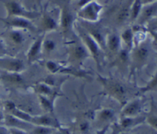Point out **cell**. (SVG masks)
<instances>
[{"instance_id":"f35d334b","label":"cell","mask_w":157,"mask_h":134,"mask_svg":"<svg viewBox=\"0 0 157 134\" xmlns=\"http://www.w3.org/2000/svg\"><path fill=\"white\" fill-rule=\"evenodd\" d=\"M10 134H29L28 131L18 128H8Z\"/></svg>"},{"instance_id":"60d3db41","label":"cell","mask_w":157,"mask_h":134,"mask_svg":"<svg viewBox=\"0 0 157 134\" xmlns=\"http://www.w3.org/2000/svg\"><path fill=\"white\" fill-rule=\"evenodd\" d=\"M155 1H156V0H141V2H142L144 6H145V5H147V4H150V3L153 2Z\"/></svg>"},{"instance_id":"74e56055","label":"cell","mask_w":157,"mask_h":134,"mask_svg":"<svg viewBox=\"0 0 157 134\" xmlns=\"http://www.w3.org/2000/svg\"><path fill=\"white\" fill-rule=\"evenodd\" d=\"M148 32H150V35L153 38L152 44H153V48L155 49H157V31H148Z\"/></svg>"},{"instance_id":"9c48e42d","label":"cell","mask_w":157,"mask_h":134,"mask_svg":"<svg viewBox=\"0 0 157 134\" xmlns=\"http://www.w3.org/2000/svg\"><path fill=\"white\" fill-rule=\"evenodd\" d=\"M0 70L8 73L21 74L25 71L24 61L17 57L7 55L0 57Z\"/></svg>"},{"instance_id":"ba28073f","label":"cell","mask_w":157,"mask_h":134,"mask_svg":"<svg viewBox=\"0 0 157 134\" xmlns=\"http://www.w3.org/2000/svg\"><path fill=\"white\" fill-rule=\"evenodd\" d=\"M78 23L87 34H89L98 43V44L101 46V48L105 53L106 38H107V34H106L103 27H101L98 24V22H87V21L78 20Z\"/></svg>"},{"instance_id":"5b68a950","label":"cell","mask_w":157,"mask_h":134,"mask_svg":"<svg viewBox=\"0 0 157 134\" xmlns=\"http://www.w3.org/2000/svg\"><path fill=\"white\" fill-rule=\"evenodd\" d=\"M5 6L7 15L6 17H22L29 20H33L40 17L41 13L36 11L29 10L22 6L18 0H1Z\"/></svg>"},{"instance_id":"836d02e7","label":"cell","mask_w":157,"mask_h":134,"mask_svg":"<svg viewBox=\"0 0 157 134\" xmlns=\"http://www.w3.org/2000/svg\"><path fill=\"white\" fill-rule=\"evenodd\" d=\"M3 107H4V110L7 112L8 113H10L15 110L17 107L16 104L12 101H6L3 103Z\"/></svg>"},{"instance_id":"d6a6232c","label":"cell","mask_w":157,"mask_h":134,"mask_svg":"<svg viewBox=\"0 0 157 134\" xmlns=\"http://www.w3.org/2000/svg\"><path fill=\"white\" fill-rule=\"evenodd\" d=\"M153 130L157 133V115L151 114L146 117V122Z\"/></svg>"},{"instance_id":"277c9868","label":"cell","mask_w":157,"mask_h":134,"mask_svg":"<svg viewBox=\"0 0 157 134\" xmlns=\"http://www.w3.org/2000/svg\"><path fill=\"white\" fill-rule=\"evenodd\" d=\"M90 58V55L81 41H71L67 45V62L69 66L83 68L84 62Z\"/></svg>"},{"instance_id":"e575fe53","label":"cell","mask_w":157,"mask_h":134,"mask_svg":"<svg viewBox=\"0 0 157 134\" xmlns=\"http://www.w3.org/2000/svg\"><path fill=\"white\" fill-rule=\"evenodd\" d=\"M90 124L87 121H83L79 124V131L81 134H85L89 131Z\"/></svg>"},{"instance_id":"ee69618b","label":"cell","mask_w":157,"mask_h":134,"mask_svg":"<svg viewBox=\"0 0 157 134\" xmlns=\"http://www.w3.org/2000/svg\"><path fill=\"white\" fill-rule=\"evenodd\" d=\"M140 134H148V133H141Z\"/></svg>"},{"instance_id":"1f68e13d","label":"cell","mask_w":157,"mask_h":134,"mask_svg":"<svg viewBox=\"0 0 157 134\" xmlns=\"http://www.w3.org/2000/svg\"><path fill=\"white\" fill-rule=\"evenodd\" d=\"M56 131V129L51 128V127L34 126L32 130H30L29 134H54Z\"/></svg>"},{"instance_id":"7c38bea8","label":"cell","mask_w":157,"mask_h":134,"mask_svg":"<svg viewBox=\"0 0 157 134\" xmlns=\"http://www.w3.org/2000/svg\"><path fill=\"white\" fill-rule=\"evenodd\" d=\"M142 100L140 98L127 101L124 106L121 112V117H135L140 116L143 110Z\"/></svg>"},{"instance_id":"4fadbf2b","label":"cell","mask_w":157,"mask_h":134,"mask_svg":"<svg viewBox=\"0 0 157 134\" xmlns=\"http://www.w3.org/2000/svg\"><path fill=\"white\" fill-rule=\"evenodd\" d=\"M54 113H44L41 115L33 116L32 124L33 126H41V127H51V128L59 129L62 128L61 124L58 120L54 117Z\"/></svg>"},{"instance_id":"d6986e66","label":"cell","mask_w":157,"mask_h":134,"mask_svg":"<svg viewBox=\"0 0 157 134\" xmlns=\"http://www.w3.org/2000/svg\"><path fill=\"white\" fill-rule=\"evenodd\" d=\"M6 38L12 46L20 47V46L23 45V44L25 42V31L15 29H9V31L6 33Z\"/></svg>"},{"instance_id":"f1b7e54d","label":"cell","mask_w":157,"mask_h":134,"mask_svg":"<svg viewBox=\"0 0 157 134\" xmlns=\"http://www.w3.org/2000/svg\"><path fill=\"white\" fill-rule=\"evenodd\" d=\"M8 114L12 115L15 117L18 118L20 121H24V122L29 123V124H32V117H33V115H32L31 113H29V112L25 111V110L19 109L18 107H16L12 113H8Z\"/></svg>"},{"instance_id":"cb8c5ba5","label":"cell","mask_w":157,"mask_h":134,"mask_svg":"<svg viewBox=\"0 0 157 134\" xmlns=\"http://www.w3.org/2000/svg\"><path fill=\"white\" fill-rule=\"evenodd\" d=\"M122 43V48L126 50L131 52L134 48V32L133 29L130 27L126 28L123 32L120 34Z\"/></svg>"},{"instance_id":"603a6c76","label":"cell","mask_w":157,"mask_h":134,"mask_svg":"<svg viewBox=\"0 0 157 134\" xmlns=\"http://www.w3.org/2000/svg\"><path fill=\"white\" fill-rule=\"evenodd\" d=\"M4 122L8 128H18L26 130V131H28V130H31L34 127L32 124L20 121L18 118L15 117L11 114H8V113L6 114V116H5Z\"/></svg>"},{"instance_id":"8992f818","label":"cell","mask_w":157,"mask_h":134,"mask_svg":"<svg viewBox=\"0 0 157 134\" xmlns=\"http://www.w3.org/2000/svg\"><path fill=\"white\" fill-rule=\"evenodd\" d=\"M57 1H58V5L61 8L59 28H61L63 35L67 36L75 27V15L70 6L71 2L69 0H57Z\"/></svg>"},{"instance_id":"9a60e30c","label":"cell","mask_w":157,"mask_h":134,"mask_svg":"<svg viewBox=\"0 0 157 134\" xmlns=\"http://www.w3.org/2000/svg\"><path fill=\"white\" fill-rule=\"evenodd\" d=\"M121 48H122V43H121L120 34L115 32L107 34L106 38L105 54L108 53L109 55L113 56V58H114Z\"/></svg>"},{"instance_id":"6da1fadb","label":"cell","mask_w":157,"mask_h":134,"mask_svg":"<svg viewBox=\"0 0 157 134\" xmlns=\"http://www.w3.org/2000/svg\"><path fill=\"white\" fill-rule=\"evenodd\" d=\"M97 78L102 87L104 94L114 99L122 106L127 102V89L119 81L104 77L100 74H98Z\"/></svg>"},{"instance_id":"30bf717a","label":"cell","mask_w":157,"mask_h":134,"mask_svg":"<svg viewBox=\"0 0 157 134\" xmlns=\"http://www.w3.org/2000/svg\"><path fill=\"white\" fill-rule=\"evenodd\" d=\"M2 21L8 29H19L22 31H27L31 32H37L38 28L33 24L31 20L22 17H6L0 18Z\"/></svg>"},{"instance_id":"d4e9b609","label":"cell","mask_w":157,"mask_h":134,"mask_svg":"<svg viewBox=\"0 0 157 134\" xmlns=\"http://www.w3.org/2000/svg\"><path fill=\"white\" fill-rule=\"evenodd\" d=\"M38 98L40 106L41 109L45 112V113H54L55 102L57 98L53 97L42 96V95H38Z\"/></svg>"},{"instance_id":"52a82bcc","label":"cell","mask_w":157,"mask_h":134,"mask_svg":"<svg viewBox=\"0 0 157 134\" xmlns=\"http://www.w3.org/2000/svg\"><path fill=\"white\" fill-rule=\"evenodd\" d=\"M104 6L97 0L88 2L79 8L77 12V17L81 21L87 22H98L101 18Z\"/></svg>"},{"instance_id":"484cf974","label":"cell","mask_w":157,"mask_h":134,"mask_svg":"<svg viewBox=\"0 0 157 134\" xmlns=\"http://www.w3.org/2000/svg\"><path fill=\"white\" fill-rule=\"evenodd\" d=\"M115 117L114 110L110 108H103L97 113V120L100 123L107 124L111 122Z\"/></svg>"},{"instance_id":"ab89813d","label":"cell","mask_w":157,"mask_h":134,"mask_svg":"<svg viewBox=\"0 0 157 134\" xmlns=\"http://www.w3.org/2000/svg\"><path fill=\"white\" fill-rule=\"evenodd\" d=\"M0 134H10L9 131V129L6 127H0Z\"/></svg>"},{"instance_id":"b9f144b4","label":"cell","mask_w":157,"mask_h":134,"mask_svg":"<svg viewBox=\"0 0 157 134\" xmlns=\"http://www.w3.org/2000/svg\"><path fill=\"white\" fill-rule=\"evenodd\" d=\"M4 117H5V116H4V114H3L2 111L1 107H0V123H2L4 121Z\"/></svg>"},{"instance_id":"3957f363","label":"cell","mask_w":157,"mask_h":134,"mask_svg":"<svg viewBox=\"0 0 157 134\" xmlns=\"http://www.w3.org/2000/svg\"><path fill=\"white\" fill-rule=\"evenodd\" d=\"M150 55V47L146 41L134 46L130 53V76L142 69L148 62Z\"/></svg>"},{"instance_id":"e0dca14e","label":"cell","mask_w":157,"mask_h":134,"mask_svg":"<svg viewBox=\"0 0 157 134\" xmlns=\"http://www.w3.org/2000/svg\"><path fill=\"white\" fill-rule=\"evenodd\" d=\"M146 122V117L138 116L135 117H121L117 123L118 131H126L140 127Z\"/></svg>"},{"instance_id":"bcb514c9","label":"cell","mask_w":157,"mask_h":134,"mask_svg":"<svg viewBox=\"0 0 157 134\" xmlns=\"http://www.w3.org/2000/svg\"><path fill=\"white\" fill-rule=\"evenodd\" d=\"M77 134H81V133H77Z\"/></svg>"},{"instance_id":"2e32d148","label":"cell","mask_w":157,"mask_h":134,"mask_svg":"<svg viewBox=\"0 0 157 134\" xmlns=\"http://www.w3.org/2000/svg\"><path fill=\"white\" fill-rule=\"evenodd\" d=\"M157 16V0L143 6L142 11L136 22L138 25L144 26Z\"/></svg>"},{"instance_id":"ffe728a7","label":"cell","mask_w":157,"mask_h":134,"mask_svg":"<svg viewBox=\"0 0 157 134\" xmlns=\"http://www.w3.org/2000/svg\"><path fill=\"white\" fill-rule=\"evenodd\" d=\"M133 0H127L117 10L115 14V21L117 25H123L130 20V6Z\"/></svg>"},{"instance_id":"7402d4cb","label":"cell","mask_w":157,"mask_h":134,"mask_svg":"<svg viewBox=\"0 0 157 134\" xmlns=\"http://www.w3.org/2000/svg\"><path fill=\"white\" fill-rule=\"evenodd\" d=\"M33 89L38 95L53 97L56 98L61 96V94H59V91H58L56 88H54L44 81L36 83L33 86Z\"/></svg>"},{"instance_id":"7a4b0ae2","label":"cell","mask_w":157,"mask_h":134,"mask_svg":"<svg viewBox=\"0 0 157 134\" xmlns=\"http://www.w3.org/2000/svg\"><path fill=\"white\" fill-rule=\"evenodd\" d=\"M75 28L76 29L77 34H78L80 41L84 44V45L85 46V48L88 51L89 54L90 55V57L95 61L97 68L98 69L99 71H101L103 64H104V58H105L104 52L101 48V46L98 44V43L89 34H87L78 23H77V24L75 23Z\"/></svg>"},{"instance_id":"5bb4252c","label":"cell","mask_w":157,"mask_h":134,"mask_svg":"<svg viewBox=\"0 0 157 134\" xmlns=\"http://www.w3.org/2000/svg\"><path fill=\"white\" fill-rule=\"evenodd\" d=\"M44 38V34H41L35 38V41L32 43L29 50L26 53V58L29 64L38 61L40 55L42 53V44Z\"/></svg>"},{"instance_id":"44dd1931","label":"cell","mask_w":157,"mask_h":134,"mask_svg":"<svg viewBox=\"0 0 157 134\" xmlns=\"http://www.w3.org/2000/svg\"><path fill=\"white\" fill-rule=\"evenodd\" d=\"M2 81H4L6 84L13 87H25L26 84L24 78L21 76V74L18 73H8L2 72L0 74Z\"/></svg>"},{"instance_id":"f546056e","label":"cell","mask_w":157,"mask_h":134,"mask_svg":"<svg viewBox=\"0 0 157 134\" xmlns=\"http://www.w3.org/2000/svg\"><path fill=\"white\" fill-rule=\"evenodd\" d=\"M157 88V70L155 72V74L153 75V78L148 81L147 84L144 87H142L141 88H140L139 92L142 94H144L146 93H148V92L153 91V90H156Z\"/></svg>"},{"instance_id":"8fae6325","label":"cell","mask_w":157,"mask_h":134,"mask_svg":"<svg viewBox=\"0 0 157 134\" xmlns=\"http://www.w3.org/2000/svg\"><path fill=\"white\" fill-rule=\"evenodd\" d=\"M40 27L42 34L45 35L48 32H52L59 29V21L47 9H44L41 13Z\"/></svg>"},{"instance_id":"7bdbcfd3","label":"cell","mask_w":157,"mask_h":134,"mask_svg":"<svg viewBox=\"0 0 157 134\" xmlns=\"http://www.w3.org/2000/svg\"><path fill=\"white\" fill-rule=\"evenodd\" d=\"M2 81V78H1V75H0V83H1Z\"/></svg>"},{"instance_id":"d590c367","label":"cell","mask_w":157,"mask_h":134,"mask_svg":"<svg viewBox=\"0 0 157 134\" xmlns=\"http://www.w3.org/2000/svg\"><path fill=\"white\" fill-rule=\"evenodd\" d=\"M9 55V52L7 51V48H6V44L5 41H3L2 38L0 35V57L4 56V55Z\"/></svg>"},{"instance_id":"4316f807","label":"cell","mask_w":157,"mask_h":134,"mask_svg":"<svg viewBox=\"0 0 157 134\" xmlns=\"http://www.w3.org/2000/svg\"><path fill=\"white\" fill-rule=\"evenodd\" d=\"M143 5L141 0H133L130 6V21L132 22H136L139 18L143 9Z\"/></svg>"},{"instance_id":"ac0fdd59","label":"cell","mask_w":157,"mask_h":134,"mask_svg":"<svg viewBox=\"0 0 157 134\" xmlns=\"http://www.w3.org/2000/svg\"><path fill=\"white\" fill-rule=\"evenodd\" d=\"M130 52L124 48H121V51L113 58L111 65L116 67L118 70L124 71L127 68H130Z\"/></svg>"},{"instance_id":"4dcf8cb0","label":"cell","mask_w":157,"mask_h":134,"mask_svg":"<svg viewBox=\"0 0 157 134\" xmlns=\"http://www.w3.org/2000/svg\"><path fill=\"white\" fill-rule=\"evenodd\" d=\"M57 43L55 40L51 38H44L42 44V52L47 54H51L56 50Z\"/></svg>"},{"instance_id":"83f0119b","label":"cell","mask_w":157,"mask_h":134,"mask_svg":"<svg viewBox=\"0 0 157 134\" xmlns=\"http://www.w3.org/2000/svg\"><path fill=\"white\" fill-rule=\"evenodd\" d=\"M44 67L48 71L49 73L51 75H57L61 72L62 68L64 67V65L61 64V63L58 62L56 61H53V60H47L44 61Z\"/></svg>"},{"instance_id":"f6af8a7d","label":"cell","mask_w":157,"mask_h":134,"mask_svg":"<svg viewBox=\"0 0 157 134\" xmlns=\"http://www.w3.org/2000/svg\"><path fill=\"white\" fill-rule=\"evenodd\" d=\"M69 1H70V2H71V1H72V0H69Z\"/></svg>"},{"instance_id":"8d00e7d4","label":"cell","mask_w":157,"mask_h":134,"mask_svg":"<svg viewBox=\"0 0 157 134\" xmlns=\"http://www.w3.org/2000/svg\"><path fill=\"white\" fill-rule=\"evenodd\" d=\"M147 31H157V16L147 24Z\"/></svg>"}]
</instances>
